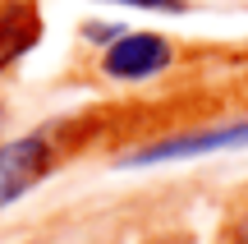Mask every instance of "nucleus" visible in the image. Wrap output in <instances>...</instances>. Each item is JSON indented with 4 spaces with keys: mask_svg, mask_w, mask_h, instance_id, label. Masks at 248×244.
<instances>
[{
    "mask_svg": "<svg viewBox=\"0 0 248 244\" xmlns=\"http://www.w3.org/2000/svg\"><path fill=\"white\" fill-rule=\"evenodd\" d=\"M124 33H129V28H120V23H88V28H83V37H88V42H101V46H110Z\"/></svg>",
    "mask_w": 248,
    "mask_h": 244,
    "instance_id": "obj_7",
    "label": "nucleus"
},
{
    "mask_svg": "<svg viewBox=\"0 0 248 244\" xmlns=\"http://www.w3.org/2000/svg\"><path fill=\"white\" fill-rule=\"evenodd\" d=\"M179 60V46L166 33H124L101 51V74L110 83H147L161 79Z\"/></svg>",
    "mask_w": 248,
    "mask_h": 244,
    "instance_id": "obj_3",
    "label": "nucleus"
},
{
    "mask_svg": "<svg viewBox=\"0 0 248 244\" xmlns=\"http://www.w3.org/2000/svg\"><path fill=\"white\" fill-rule=\"evenodd\" d=\"M106 5H124V9H147V14H188V0H106Z\"/></svg>",
    "mask_w": 248,
    "mask_h": 244,
    "instance_id": "obj_5",
    "label": "nucleus"
},
{
    "mask_svg": "<svg viewBox=\"0 0 248 244\" xmlns=\"http://www.w3.org/2000/svg\"><path fill=\"white\" fill-rule=\"evenodd\" d=\"M248 147V120H221V125H198V129H175L152 143H138L133 152L120 157V166L138 171V166H166V162H193V157L212 152H239Z\"/></svg>",
    "mask_w": 248,
    "mask_h": 244,
    "instance_id": "obj_2",
    "label": "nucleus"
},
{
    "mask_svg": "<svg viewBox=\"0 0 248 244\" xmlns=\"http://www.w3.org/2000/svg\"><path fill=\"white\" fill-rule=\"evenodd\" d=\"M147 244H198L188 230H161V235H152Z\"/></svg>",
    "mask_w": 248,
    "mask_h": 244,
    "instance_id": "obj_8",
    "label": "nucleus"
},
{
    "mask_svg": "<svg viewBox=\"0 0 248 244\" xmlns=\"http://www.w3.org/2000/svg\"><path fill=\"white\" fill-rule=\"evenodd\" d=\"M60 152H64L60 125H42V129H28V134L0 143V208H9L23 194H32L55 171Z\"/></svg>",
    "mask_w": 248,
    "mask_h": 244,
    "instance_id": "obj_1",
    "label": "nucleus"
},
{
    "mask_svg": "<svg viewBox=\"0 0 248 244\" xmlns=\"http://www.w3.org/2000/svg\"><path fill=\"white\" fill-rule=\"evenodd\" d=\"M221 244H248V208L230 212V221L221 226Z\"/></svg>",
    "mask_w": 248,
    "mask_h": 244,
    "instance_id": "obj_6",
    "label": "nucleus"
},
{
    "mask_svg": "<svg viewBox=\"0 0 248 244\" xmlns=\"http://www.w3.org/2000/svg\"><path fill=\"white\" fill-rule=\"evenodd\" d=\"M42 37V14L32 0H0V74L14 69Z\"/></svg>",
    "mask_w": 248,
    "mask_h": 244,
    "instance_id": "obj_4",
    "label": "nucleus"
},
{
    "mask_svg": "<svg viewBox=\"0 0 248 244\" xmlns=\"http://www.w3.org/2000/svg\"><path fill=\"white\" fill-rule=\"evenodd\" d=\"M0 134H5V101H0Z\"/></svg>",
    "mask_w": 248,
    "mask_h": 244,
    "instance_id": "obj_9",
    "label": "nucleus"
}]
</instances>
